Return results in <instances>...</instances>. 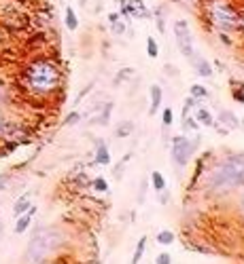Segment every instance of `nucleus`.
Instances as JSON below:
<instances>
[{
    "instance_id": "f257e3e1",
    "label": "nucleus",
    "mask_w": 244,
    "mask_h": 264,
    "mask_svg": "<svg viewBox=\"0 0 244 264\" xmlns=\"http://www.w3.org/2000/svg\"><path fill=\"white\" fill-rule=\"evenodd\" d=\"M242 184H244V152L229 154L206 178V190L214 194H223Z\"/></svg>"
},
{
    "instance_id": "f03ea898",
    "label": "nucleus",
    "mask_w": 244,
    "mask_h": 264,
    "mask_svg": "<svg viewBox=\"0 0 244 264\" xmlns=\"http://www.w3.org/2000/svg\"><path fill=\"white\" fill-rule=\"evenodd\" d=\"M60 70L49 64V62H34L32 66H28V70L24 72V82L28 87V91L34 95H49L60 87Z\"/></svg>"
},
{
    "instance_id": "7ed1b4c3",
    "label": "nucleus",
    "mask_w": 244,
    "mask_h": 264,
    "mask_svg": "<svg viewBox=\"0 0 244 264\" xmlns=\"http://www.w3.org/2000/svg\"><path fill=\"white\" fill-rule=\"evenodd\" d=\"M62 241H64V235L55 226H47V228L43 226V228L34 230L32 241L26 252L28 262H43L51 252H55L57 247L62 245Z\"/></svg>"
},
{
    "instance_id": "20e7f679",
    "label": "nucleus",
    "mask_w": 244,
    "mask_h": 264,
    "mask_svg": "<svg viewBox=\"0 0 244 264\" xmlns=\"http://www.w3.org/2000/svg\"><path fill=\"white\" fill-rule=\"evenodd\" d=\"M206 15L219 32H232L240 26L238 15L227 0H206Z\"/></svg>"
},
{
    "instance_id": "39448f33",
    "label": "nucleus",
    "mask_w": 244,
    "mask_h": 264,
    "mask_svg": "<svg viewBox=\"0 0 244 264\" xmlns=\"http://www.w3.org/2000/svg\"><path fill=\"white\" fill-rule=\"evenodd\" d=\"M197 146H199V135H195L194 140H187L185 135H176V138H172V158H174V165L185 167L187 161L191 158V154L197 150Z\"/></svg>"
},
{
    "instance_id": "423d86ee",
    "label": "nucleus",
    "mask_w": 244,
    "mask_h": 264,
    "mask_svg": "<svg viewBox=\"0 0 244 264\" xmlns=\"http://www.w3.org/2000/svg\"><path fill=\"white\" fill-rule=\"evenodd\" d=\"M174 38H176V44H179L181 53L189 59L191 64H194L195 62V42H194V34H191L187 21L179 19L174 24Z\"/></svg>"
},
{
    "instance_id": "0eeeda50",
    "label": "nucleus",
    "mask_w": 244,
    "mask_h": 264,
    "mask_svg": "<svg viewBox=\"0 0 244 264\" xmlns=\"http://www.w3.org/2000/svg\"><path fill=\"white\" fill-rule=\"evenodd\" d=\"M36 214V207L34 205H30L28 207V211L26 214H21V216H17V222H15V235H21V232H26L28 230V226H30V222H32V216Z\"/></svg>"
},
{
    "instance_id": "6e6552de",
    "label": "nucleus",
    "mask_w": 244,
    "mask_h": 264,
    "mask_svg": "<svg viewBox=\"0 0 244 264\" xmlns=\"http://www.w3.org/2000/svg\"><path fill=\"white\" fill-rule=\"evenodd\" d=\"M125 9H128L130 15H134L136 19L149 17V11H146V6H145L143 0H130V2H125Z\"/></svg>"
},
{
    "instance_id": "1a4fd4ad",
    "label": "nucleus",
    "mask_w": 244,
    "mask_h": 264,
    "mask_svg": "<svg viewBox=\"0 0 244 264\" xmlns=\"http://www.w3.org/2000/svg\"><path fill=\"white\" fill-rule=\"evenodd\" d=\"M161 97H164V91H161V87H159V85H153V87H151V110H149V114H155V112L159 110Z\"/></svg>"
},
{
    "instance_id": "9d476101",
    "label": "nucleus",
    "mask_w": 244,
    "mask_h": 264,
    "mask_svg": "<svg viewBox=\"0 0 244 264\" xmlns=\"http://www.w3.org/2000/svg\"><path fill=\"white\" fill-rule=\"evenodd\" d=\"M28 207H30V192L24 194V197H19V199L15 201V205H13V216L17 218V216H21V214H26Z\"/></svg>"
},
{
    "instance_id": "9b49d317",
    "label": "nucleus",
    "mask_w": 244,
    "mask_h": 264,
    "mask_svg": "<svg viewBox=\"0 0 244 264\" xmlns=\"http://www.w3.org/2000/svg\"><path fill=\"white\" fill-rule=\"evenodd\" d=\"M195 120H197V123H202V125H206V127H212L214 125L210 112L206 110V108H199V106L195 108Z\"/></svg>"
},
{
    "instance_id": "f8f14e48",
    "label": "nucleus",
    "mask_w": 244,
    "mask_h": 264,
    "mask_svg": "<svg viewBox=\"0 0 244 264\" xmlns=\"http://www.w3.org/2000/svg\"><path fill=\"white\" fill-rule=\"evenodd\" d=\"M219 118L223 120V123H225L227 127H232V129H236V127L240 125V120L236 118V116H234V114H232V112H229V110H221V112H219Z\"/></svg>"
},
{
    "instance_id": "ddd939ff",
    "label": "nucleus",
    "mask_w": 244,
    "mask_h": 264,
    "mask_svg": "<svg viewBox=\"0 0 244 264\" xmlns=\"http://www.w3.org/2000/svg\"><path fill=\"white\" fill-rule=\"evenodd\" d=\"M194 64H195V70H197L199 76H206V78L212 76V68L206 59H197V62H194Z\"/></svg>"
},
{
    "instance_id": "4468645a",
    "label": "nucleus",
    "mask_w": 244,
    "mask_h": 264,
    "mask_svg": "<svg viewBox=\"0 0 244 264\" xmlns=\"http://www.w3.org/2000/svg\"><path fill=\"white\" fill-rule=\"evenodd\" d=\"M96 161L100 165H108L110 163V154H108V148L104 144H98V150H96Z\"/></svg>"
},
{
    "instance_id": "2eb2a0df",
    "label": "nucleus",
    "mask_w": 244,
    "mask_h": 264,
    "mask_svg": "<svg viewBox=\"0 0 244 264\" xmlns=\"http://www.w3.org/2000/svg\"><path fill=\"white\" fill-rule=\"evenodd\" d=\"M66 28L72 30V32L79 28V19H77L75 11H72V6H66Z\"/></svg>"
},
{
    "instance_id": "dca6fc26",
    "label": "nucleus",
    "mask_w": 244,
    "mask_h": 264,
    "mask_svg": "<svg viewBox=\"0 0 244 264\" xmlns=\"http://www.w3.org/2000/svg\"><path fill=\"white\" fill-rule=\"evenodd\" d=\"M151 182H153V188H155L157 192L166 188V180H164V176H161L159 171H153V173H151Z\"/></svg>"
},
{
    "instance_id": "f3484780",
    "label": "nucleus",
    "mask_w": 244,
    "mask_h": 264,
    "mask_svg": "<svg viewBox=\"0 0 244 264\" xmlns=\"http://www.w3.org/2000/svg\"><path fill=\"white\" fill-rule=\"evenodd\" d=\"M132 129H134V127H132V123L123 120V123H119V127L115 129V135H117V138H128V135L132 133Z\"/></svg>"
},
{
    "instance_id": "a211bd4d",
    "label": "nucleus",
    "mask_w": 244,
    "mask_h": 264,
    "mask_svg": "<svg viewBox=\"0 0 244 264\" xmlns=\"http://www.w3.org/2000/svg\"><path fill=\"white\" fill-rule=\"evenodd\" d=\"M145 247H146V237H140L138 245H136V252H134V256H132V262H140V258H143V254H145Z\"/></svg>"
},
{
    "instance_id": "6ab92c4d",
    "label": "nucleus",
    "mask_w": 244,
    "mask_h": 264,
    "mask_svg": "<svg viewBox=\"0 0 244 264\" xmlns=\"http://www.w3.org/2000/svg\"><path fill=\"white\" fill-rule=\"evenodd\" d=\"M157 243H161V245L174 243V232L172 230H161L159 235H157Z\"/></svg>"
},
{
    "instance_id": "aec40b11",
    "label": "nucleus",
    "mask_w": 244,
    "mask_h": 264,
    "mask_svg": "<svg viewBox=\"0 0 244 264\" xmlns=\"http://www.w3.org/2000/svg\"><path fill=\"white\" fill-rule=\"evenodd\" d=\"M191 97H195V100H206V97H210V93L206 91L204 87L194 85V87H191Z\"/></svg>"
},
{
    "instance_id": "412c9836",
    "label": "nucleus",
    "mask_w": 244,
    "mask_h": 264,
    "mask_svg": "<svg viewBox=\"0 0 244 264\" xmlns=\"http://www.w3.org/2000/svg\"><path fill=\"white\" fill-rule=\"evenodd\" d=\"M146 53H149V57H157L159 55V47L155 38H146Z\"/></svg>"
},
{
    "instance_id": "4be33fe9",
    "label": "nucleus",
    "mask_w": 244,
    "mask_h": 264,
    "mask_svg": "<svg viewBox=\"0 0 244 264\" xmlns=\"http://www.w3.org/2000/svg\"><path fill=\"white\" fill-rule=\"evenodd\" d=\"M11 131H13V125L2 114H0V135H9Z\"/></svg>"
},
{
    "instance_id": "5701e85b",
    "label": "nucleus",
    "mask_w": 244,
    "mask_h": 264,
    "mask_svg": "<svg viewBox=\"0 0 244 264\" xmlns=\"http://www.w3.org/2000/svg\"><path fill=\"white\" fill-rule=\"evenodd\" d=\"M125 24H128V21H119V19H117L115 24H110V30H113V34H123V32H125Z\"/></svg>"
},
{
    "instance_id": "b1692460",
    "label": "nucleus",
    "mask_w": 244,
    "mask_h": 264,
    "mask_svg": "<svg viewBox=\"0 0 244 264\" xmlns=\"http://www.w3.org/2000/svg\"><path fill=\"white\" fill-rule=\"evenodd\" d=\"M172 120H174L172 110H170V108H164V127H170V125H172Z\"/></svg>"
},
{
    "instance_id": "393cba45",
    "label": "nucleus",
    "mask_w": 244,
    "mask_h": 264,
    "mask_svg": "<svg viewBox=\"0 0 244 264\" xmlns=\"http://www.w3.org/2000/svg\"><path fill=\"white\" fill-rule=\"evenodd\" d=\"M94 188H96V190H98V192H106L108 184H106L102 178H98V180H96V182H94Z\"/></svg>"
},
{
    "instance_id": "a878e982",
    "label": "nucleus",
    "mask_w": 244,
    "mask_h": 264,
    "mask_svg": "<svg viewBox=\"0 0 244 264\" xmlns=\"http://www.w3.org/2000/svg\"><path fill=\"white\" fill-rule=\"evenodd\" d=\"M132 74H134V70H132V68H123V70L119 72V78H117L115 82H121L123 78H130V76H132Z\"/></svg>"
},
{
    "instance_id": "bb28decb",
    "label": "nucleus",
    "mask_w": 244,
    "mask_h": 264,
    "mask_svg": "<svg viewBox=\"0 0 244 264\" xmlns=\"http://www.w3.org/2000/svg\"><path fill=\"white\" fill-rule=\"evenodd\" d=\"M81 116H79V112H70L68 116H66V120H64V125H72V123H77Z\"/></svg>"
},
{
    "instance_id": "cd10ccee",
    "label": "nucleus",
    "mask_w": 244,
    "mask_h": 264,
    "mask_svg": "<svg viewBox=\"0 0 244 264\" xmlns=\"http://www.w3.org/2000/svg\"><path fill=\"white\" fill-rule=\"evenodd\" d=\"M6 184H9V173H0V192L6 188Z\"/></svg>"
},
{
    "instance_id": "c85d7f7f",
    "label": "nucleus",
    "mask_w": 244,
    "mask_h": 264,
    "mask_svg": "<svg viewBox=\"0 0 244 264\" xmlns=\"http://www.w3.org/2000/svg\"><path fill=\"white\" fill-rule=\"evenodd\" d=\"M155 262H157V264H168V262H172V258H170V254H159Z\"/></svg>"
},
{
    "instance_id": "c756f323",
    "label": "nucleus",
    "mask_w": 244,
    "mask_h": 264,
    "mask_svg": "<svg viewBox=\"0 0 244 264\" xmlns=\"http://www.w3.org/2000/svg\"><path fill=\"white\" fill-rule=\"evenodd\" d=\"M164 30H166V26H164V19H161V11H157V32L164 34Z\"/></svg>"
},
{
    "instance_id": "7c9ffc66",
    "label": "nucleus",
    "mask_w": 244,
    "mask_h": 264,
    "mask_svg": "<svg viewBox=\"0 0 244 264\" xmlns=\"http://www.w3.org/2000/svg\"><path fill=\"white\" fill-rule=\"evenodd\" d=\"M159 192H161V194H159V203H168L170 197H168V190H166V188H164V190H159Z\"/></svg>"
},
{
    "instance_id": "2f4dec72",
    "label": "nucleus",
    "mask_w": 244,
    "mask_h": 264,
    "mask_svg": "<svg viewBox=\"0 0 244 264\" xmlns=\"http://www.w3.org/2000/svg\"><path fill=\"white\" fill-rule=\"evenodd\" d=\"M238 209H240V214H242V218H244V192L240 194V201H238Z\"/></svg>"
},
{
    "instance_id": "473e14b6",
    "label": "nucleus",
    "mask_w": 244,
    "mask_h": 264,
    "mask_svg": "<svg viewBox=\"0 0 244 264\" xmlns=\"http://www.w3.org/2000/svg\"><path fill=\"white\" fill-rule=\"evenodd\" d=\"M179 2H181V4H185V6H189V9H191V6H195L197 0H179Z\"/></svg>"
},
{
    "instance_id": "72a5a7b5",
    "label": "nucleus",
    "mask_w": 244,
    "mask_h": 264,
    "mask_svg": "<svg viewBox=\"0 0 244 264\" xmlns=\"http://www.w3.org/2000/svg\"><path fill=\"white\" fill-rule=\"evenodd\" d=\"M117 19H119V13H108V21H110V24H115Z\"/></svg>"
},
{
    "instance_id": "f704fd0d",
    "label": "nucleus",
    "mask_w": 244,
    "mask_h": 264,
    "mask_svg": "<svg viewBox=\"0 0 244 264\" xmlns=\"http://www.w3.org/2000/svg\"><path fill=\"white\" fill-rule=\"evenodd\" d=\"M117 2H119V4H125V0H117Z\"/></svg>"
},
{
    "instance_id": "c9c22d12",
    "label": "nucleus",
    "mask_w": 244,
    "mask_h": 264,
    "mask_svg": "<svg viewBox=\"0 0 244 264\" xmlns=\"http://www.w3.org/2000/svg\"><path fill=\"white\" fill-rule=\"evenodd\" d=\"M240 24H242V28H244V19H242V21H240Z\"/></svg>"
},
{
    "instance_id": "e433bc0d",
    "label": "nucleus",
    "mask_w": 244,
    "mask_h": 264,
    "mask_svg": "<svg viewBox=\"0 0 244 264\" xmlns=\"http://www.w3.org/2000/svg\"><path fill=\"white\" fill-rule=\"evenodd\" d=\"M242 125H244V118H242Z\"/></svg>"
}]
</instances>
